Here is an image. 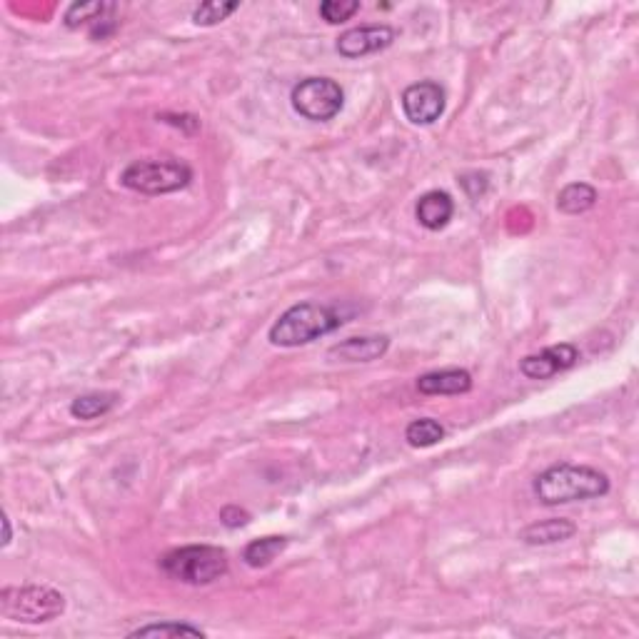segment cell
<instances>
[{"label": "cell", "mask_w": 639, "mask_h": 639, "mask_svg": "<svg viewBox=\"0 0 639 639\" xmlns=\"http://www.w3.org/2000/svg\"><path fill=\"white\" fill-rule=\"evenodd\" d=\"M532 492L547 507L570 505V502L605 497L610 492V477L597 467L562 462V465H552L540 472L532 482Z\"/></svg>", "instance_id": "6da1fadb"}, {"label": "cell", "mask_w": 639, "mask_h": 639, "mask_svg": "<svg viewBox=\"0 0 639 639\" xmlns=\"http://www.w3.org/2000/svg\"><path fill=\"white\" fill-rule=\"evenodd\" d=\"M342 325L345 315L337 305L298 303L273 322L268 337L275 347H300L330 335Z\"/></svg>", "instance_id": "7a4b0ae2"}, {"label": "cell", "mask_w": 639, "mask_h": 639, "mask_svg": "<svg viewBox=\"0 0 639 639\" xmlns=\"http://www.w3.org/2000/svg\"><path fill=\"white\" fill-rule=\"evenodd\" d=\"M160 570L175 582L203 587L228 575V552L213 545H188L160 557Z\"/></svg>", "instance_id": "3957f363"}, {"label": "cell", "mask_w": 639, "mask_h": 639, "mask_svg": "<svg viewBox=\"0 0 639 639\" xmlns=\"http://www.w3.org/2000/svg\"><path fill=\"white\" fill-rule=\"evenodd\" d=\"M193 180V168L175 158L135 160L120 173V185L140 195H168L185 190Z\"/></svg>", "instance_id": "277c9868"}, {"label": "cell", "mask_w": 639, "mask_h": 639, "mask_svg": "<svg viewBox=\"0 0 639 639\" xmlns=\"http://www.w3.org/2000/svg\"><path fill=\"white\" fill-rule=\"evenodd\" d=\"M0 612L5 620L23 625H43L53 622L65 612V597L58 590L45 585L5 587L0 592Z\"/></svg>", "instance_id": "5b68a950"}, {"label": "cell", "mask_w": 639, "mask_h": 639, "mask_svg": "<svg viewBox=\"0 0 639 639\" xmlns=\"http://www.w3.org/2000/svg\"><path fill=\"white\" fill-rule=\"evenodd\" d=\"M295 113L313 123H327L340 115L345 105V90L332 78H305L300 80L290 95Z\"/></svg>", "instance_id": "8992f818"}, {"label": "cell", "mask_w": 639, "mask_h": 639, "mask_svg": "<svg viewBox=\"0 0 639 639\" xmlns=\"http://www.w3.org/2000/svg\"><path fill=\"white\" fill-rule=\"evenodd\" d=\"M445 103V90L435 80H420V83L407 85L400 98L402 113L412 125L437 123L445 113Z\"/></svg>", "instance_id": "52a82bcc"}, {"label": "cell", "mask_w": 639, "mask_h": 639, "mask_svg": "<svg viewBox=\"0 0 639 639\" xmlns=\"http://www.w3.org/2000/svg\"><path fill=\"white\" fill-rule=\"evenodd\" d=\"M397 33L390 25H360V28H350L337 38V53L347 60L365 58V55L380 53V50L390 48L395 43Z\"/></svg>", "instance_id": "ba28073f"}, {"label": "cell", "mask_w": 639, "mask_h": 639, "mask_svg": "<svg viewBox=\"0 0 639 639\" xmlns=\"http://www.w3.org/2000/svg\"><path fill=\"white\" fill-rule=\"evenodd\" d=\"M577 360H580L577 345L560 342V345H550L542 352H535V355H527L520 362V372L525 377H530V380H550V377L570 370Z\"/></svg>", "instance_id": "9c48e42d"}, {"label": "cell", "mask_w": 639, "mask_h": 639, "mask_svg": "<svg viewBox=\"0 0 639 639\" xmlns=\"http://www.w3.org/2000/svg\"><path fill=\"white\" fill-rule=\"evenodd\" d=\"M387 350H390V337L387 335H360L332 345L327 355L342 362H372L380 360Z\"/></svg>", "instance_id": "30bf717a"}, {"label": "cell", "mask_w": 639, "mask_h": 639, "mask_svg": "<svg viewBox=\"0 0 639 639\" xmlns=\"http://www.w3.org/2000/svg\"><path fill=\"white\" fill-rule=\"evenodd\" d=\"M452 215H455V200L445 190H430V193L420 195V200L415 205L417 223L427 230L447 228Z\"/></svg>", "instance_id": "8fae6325"}, {"label": "cell", "mask_w": 639, "mask_h": 639, "mask_svg": "<svg viewBox=\"0 0 639 639\" xmlns=\"http://www.w3.org/2000/svg\"><path fill=\"white\" fill-rule=\"evenodd\" d=\"M417 390L422 395H465L472 390V375L462 367L427 372L417 380Z\"/></svg>", "instance_id": "7c38bea8"}, {"label": "cell", "mask_w": 639, "mask_h": 639, "mask_svg": "<svg viewBox=\"0 0 639 639\" xmlns=\"http://www.w3.org/2000/svg\"><path fill=\"white\" fill-rule=\"evenodd\" d=\"M575 532H577V525L572 520H565V517H550V520H540L527 525L525 530L520 532V540L532 547H547V545H557V542L570 540Z\"/></svg>", "instance_id": "4fadbf2b"}, {"label": "cell", "mask_w": 639, "mask_h": 639, "mask_svg": "<svg viewBox=\"0 0 639 639\" xmlns=\"http://www.w3.org/2000/svg\"><path fill=\"white\" fill-rule=\"evenodd\" d=\"M120 395L118 392H85V395L75 397L70 402V415L75 420H98V417L108 415L115 405H118Z\"/></svg>", "instance_id": "5bb4252c"}, {"label": "cell", "mask_w": 639, "mask_h": 639, "mask_svg": "<svg viewBox=\"0 0 639 639\" xmlns=\"http://www.w3.org/2000/svg\"><path fill=\"white\" fill-rule=\"evenodd\" d=\"M597 190L590 183H570L557 195V210L565 215H582L595 208Z\"/></svg>", "instance_id": "9a60e30c"}, {"label": "cell", "mask_w": 639, "mask_h": 639, "mask_svg": "<svg viewBox=\"0 0 639 639\" xmlns=\"http://www.w3.org/2000/svg\"><path fill=\"white\" fill-rule=\"evenodd\" d=\"M288 545H290L288 537H278V535L260 537V540H253L248 547H245L243 560L245 565L253 567V570H263V567H268L275 557L283 555V552L288 550Z\"/></svg>", "instance_id": "2e32d148"}, {"label": "cell", "mask_w": 639, "mask_h": 639, "mask_svg": "<svg viewBox=\"0 0 639 639\" xmlns=\"http://www.w3.org/2000/svg\"><path fill=\"white\" fill-rule=\"evenodd\" d=\"M405 440L407 445L412 447H432L437 442L445 440V427L440 425L432 417H420V420H412L405 430Z\"/></svg>", "instance_id": "e0dca14e"}, {"label": "cell", "mask_w": 639, "mask_h": 639, "mask_svg": "<svg viewBox=\"0 0 639 639\" xmlns=\"http://www.w3.org/2000/svg\"><path fill=\"white\" fill-rule=\"evenodd\" d=\"M108 10H110V5L98 3V0H95V3H73L68 10H65L63 23H65V28H70V30H78V28H83V25H90V28H93V25L98 23V20L103 18L105 13H108Z\"/></svg>", "instance_id": "ac0fdd59"}, {"label": "cell", "mask_w": 639, "mask_h": 639, "mask_svg": "<svg viewBox=\"0 0 639 639\" xmlns=\"http://www.w3.org/2000/svg\"><path fill=\"white\" fill-rule=\"evenodd\" d=\"M130 639L138 637H205L200 627L190 622H155V625H143L128 635Z\"/></svg>", "instance_id": "d6986e66"}, {"label": "cell", "mask_w": 639, "mask_h": 639, "mask_svg": "<svg viewBox=\"0 0 639 639\" xmlns=\"http://www.w3.org/2000/svg\"><path fill=\"white\" fill-rule=\"evenodd\" d=\"M238 8H240L238 3H220V0H208V3H203L200 8H195L193 23L203 25V28H208V25H218V23H223L228 15H233Z\"/></svg>", "instance_id": "ffe728a7"}, {"label": "cell", "mask_w": 639, "mask_h": 639, "mask_svg": "<svg viewBox=\"0 0 639 639\" xmlns=\"http://www.w3.org/2000/svg\"><path fill=\"white\" fill-rule=\"evenodd\" d=\"M360 10V0H325L320 3V15L325 23L340 25Z\"/></svg>", "instance_id": "44dd1931"}, {"label": "cell", "mask_w": 639, "mask_h": 639, "mask_svg": "<svg viewBox=\"0 0 639 639\" xmlns=\"http://www.w3.org/2000/svg\"><path fill=\"white\" fill-rule=\"evenodd\" d=\"M220 522L230 530H238V527H245L250 522V512H245L243 507L238 505H228L220 510Z\"/></svg>", "instance_id": "7402d4cb"}, {"label": "cell", "mask_w": 639, "mask_h": 639, "mask_svg": "<svg viewBox=\"0 0 639 639\" xmlns=\"http://www.w3.org/2000/svg\"><path fill=\"white\" fill-rule=\"evenodd\" d=\"M3 547H8L10 542H13V530H10V520H8V515H3Z\"/></svg>", "instance_id": "603a6c76"}]
</instances>
